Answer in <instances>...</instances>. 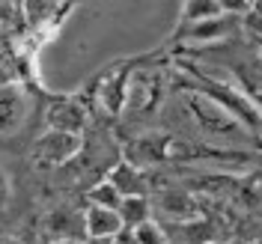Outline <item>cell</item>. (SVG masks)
I'll use <instances>...</instances> for the list:
<instances>
[{"instance_id": "277c9868", "label": "cell", "mask_w": 262, "mask_h": 244, "mask_svg": "<svg viewBox=\"0 0 262 244\" xmlns=\"http://www.w3.org/2000/svg\"><path fill=\"white\" fill-rule=\"evenodd\" d=\"M238 33H242V15L221 12V15L203 18V21H179L176 39L188 42V45H217V42H227Z\"/></svg>"}, {"instance_id": "ac0fdd59", "label": "cell", "mask_w": 262, "mask_h": 244, "mask_svg": "<svg viewBox=\"0 0 262 244\" xmlns=\"http://www.w3.org/2000/svg\"><path fill=\"white\" fill-rule=\"evenodd\" d=\"M217 6L227 15H245L247 9H250V0H217Z\"/></svg>"}, {"instance_id": "52a82bcc", "label": "cell", "mask_w": 262, "mask_h": 244, "mask_svg": "<svg viewBox=\"0 0 262 244\" xmlns=\"http://www.w3.org/2000/svg\"><path fill=\"white\" fill-rule=\"evenodd\" d=\"M30 119V96L21 83H0V137H15Z\"/></svg>"}, {"instance_id": "7a4b0ae2", "label": "cell", "mask_w": 262, "mask_h": 244, "mask_svg": "<svg viewBox=\"0 0 262 244\" xmlns=\"http://www.w3.org/2000/svg\"><path fill=\"white\" fill-rule=\"evenodd\" d=\"M182 69L194 81V90H200L203 96H209L212 101H217L227 114H232L245 128L253 131V134L262 131V114H259L256 101H253V96L247 90H238V86H232V83L209 75V72H200V65H194V63H182Z\"/></svg>"}, {"instance_id": "7402d4cb", "label": "cell", "mask_w": 262, "mask_h": 244, "mask_svg": "<svg viewBox=\"0 0 262 244\" xmlns=\"http://www.w3.org/2000/svg\"><path fill=\"white\" fill-rule=\"evenodd\" d=\"M0 244H21L18 238H0Z\"/></svg>"}, {"instance_id": "d4e9b609", "label": "cell", "mask_w": 262, "mask_h": 244, "mask_svg": "<svg viewBox=\"0 0 262 244\" xmlns=\"http://www.w3.org/2000/svg\"><path fill=\"white\" fill-rule=\"evenodd\" d=\"M250 3H253V0H250Z\"/></svg>"}, {"instance_id": "8992f818", "label": "cell", "mask_w": 262, "mask_h": 244, "mask_svg": "<svg viewBox=\"0 0 262 244\" xmlns=\"http://www.w3.org/2000/svg\"><path fill=\"white\" fill-rule=\"evenodd\" d=\"M134 63H116L111 65L96 83V98L101 104V110L107 116H122V107H125V96H128V81H131V72H134Z\"/></svg>"}, {"instance_id": "603a6c76", "label": "cell", "mask_w": 262, "mask_h": 244, "mask_svg": "<svg viewBox=\"0 0 262 244\" xmlns=\"http://www.w3.org/2000/svg\"><path fill=\"white\" fill-rule=\"evenodd\" d=\"M203 244H232V241H217V238H214V241H203Z\"/></svg>"}, {"instance_id": "ffe728a7", "label": "cell", "mask_w": 262, "mask_h": 244, "mask_svg": "<svg viewBox=\"0 0 262 244\" xmlns=\"http://www.w3.org/2000/svg\"><path fill=\"white\" fill-rule=\"evenodd\" d=\"M9 203V179H6V173L0 170V209Z\"/></svg>"}, {"instance_id": "d6986e66", "label": "cell", "mask_w": 262, "mask_h": 244, "mask_svg": "<svg viewBox=\"0 0 262 244\" xmlns=\"http://www.w3.org/2000/svg\"><path fill=\"white\" fill-rule=\"evenodd\" d=\"M114 244H140V241H137V235H134V229L131 227H122L114 235Z\"/></svg>"}, {"instance_id": "5b68a950", "label": "cell", "mask_w": 262, "mask_h": 244, "mask_svg": "<svg viewBox=\"0 0 262 244\" xmlns=\"http://www.w3.org/2000/svg\"><path fill=\"white\" fill-rule=\"evenodd\" d=\"M83 152V137L72 131H57L48 128L33 146V164L36 167H63L72 158H78Z\"/></svg>"}, {"instance_id": "30bf717a", "label": "cell", "mask_w": 262, "mask_h": 244, "mask_svg": "<svg viewBox=\"0 0 262 244\" xmlns=\"http://www.w3.org/2000/svg\"><path fill=\"white\" fill-rule=\"evenodd\" d=\"M158 212H164L170 220L191 224V220L200 217V203L185 188H161L158 191Z\"/></svg>"}, {"instance_id": "3957f363", "label": "cell", "mask_w": 262, "mask_h": 244, "mask_svg": "<svg viewBox=\"0 0 262 244\" xmlns=\"http://www.w3.org/2000/svg\"><path fill=\"white\" fill-rule=\"evenodd\" d=\"M164 93H167V75H164V69H155V65H134L122 114L134 116V119H143V116H149L152 110L161 107Z\"/></svg>"}, {"instance_id": "e0dca14e", "label": "cell", "mask_w": 262, "mask_h": 244, "mask_svg": "<svg viewBox=\"0 0 262 244\" xmlns=\"http://www.w3.org/2000/svg\"><path fill=\"white\" fill-rule=\"evenodd\" d=\"M134 235H137L140 244H167V229H164L155 217H149L140 227H134Z\"/></svg>"}, {"instance_id": "2e32d148", "label": "cell", "mask_w": 262, "mask_h": 244, "mask_svg": "<svg viewBox=\"0 0 262 244\" xmlns=\"http://www.w3.org/2000/svg\"><path fill=\"white\" fill-rule=\"evenodd\" d=\"M221 15L217 0H185L182 3V21H203V18Z\"/></svg>"}, {"instance_id": "cb8c5ba5", "label": "cell", "mask_w": 262, "mask_h": 244, "mask_svg": "<svg viewBox=\"0 0 262 244\" xmlns=\"http://www.w3.org/2000/svg\"><path fill=\"white\" fill-rule=\"evenodd\" d=\"M51 244H83V241H51Z\"/></svg>"}, {"instance_id": "6da1fadb", "label": "cell", "mask_w": 262, "mask_h": 244, "mask_svg": "<svg viewBox=\"0 0 262 244\" xmlns=\"http://www.w3.org/2000/svg\"><path fill=\"white\" fill-rule=\"evenodd\" d=\"M182 104H185V110L191 116V122L206 137V143H242L245 137L253 134V131L245 128L232 114H227L217 101H212L209 96H203L194 86L182 93Z\"/></svg>"}, {"instance_id": "9a60e30c", "label": "cell", "mask_w": 262, "mask_h": 244, "mask_svg": "<svg viewBox=\"0 0 262 244\" xmlns=\"http://www.w3.org/2000/svg\"><path fill=\"white\" fill-rule=\"evenodd\" d=\"M60 3L63 0H24V18L30 21L33 27H39V24H45L60 9Z\"/></svg>"}, {"instance_id": "4fadbf2b", "label": "cell", "mask_w": 262, "mask_h": 244, "mask_svg": "<svg viewBox=\"0 0 262 244\" xmlns=\"http://www.w3.org/2000/svg\"><path fill=\"white\" fill-rule=\"evenodd\" d=\"M119 217H122V227H140L143 220L152 217V203H149L146 194H134V196H122V203H119Z\"/></svg>"}, {"instance_id": "8fae6325", "label": "cell", "mask_w": 262, "mask_h": 244, "mask_svg": "<svg viewBox=\"0 0 262 244\" xmlns=\"http://www.w3.org/2000/svg\"><path fill=\"white\" fill-rule=\"evenodd\" d=\"M107 179L119 188L122 196H134V194H146L149 196V176H146V167H137L131 161H119L114 164V170L107 173Z\"/></svg>"}, {"instance_id": "44dd1931", "label": "cell", "mask_w": 262, "mask_h": 244, "mask_svg": "<svg viewBox=\"0 0 262 244\" xmlns=\"http://www.w3.org/2000/svg\"><path fill=\"white\" fill-rule=\"evenodd\" d=\"M83 244H114V238H86Z\"/></svg>"}, {"instance_id": "5bb4252c", "label": "cell", "mask_w": 262, "mask_h": 244, "mask_svg": "<svg viewBox=\"0 0 262 244\" xmlns=\"http://www.w3.org/2000/svg\"><path fill=\"white\" fill-rule=\"evenodd\" d=\"M86 203H93V206H104V209H119L122 194H119V188H116L111 179H101V182H96V185L86 191Z\"/></svg>"}, {"instance_id": "7c38bea8", "label": "cell", "mask_w": 262, "mask_h": 244, "mask_svg": "<svg viewBox=\"0 0 262 244\" xmlns=\"http://www.w3.org/2000/svg\"><path fill=\"white\" fill-rule=\"evenodd\" d=\"M83 220H86V238H114L122 229V217L116 209H104V206H93V203H86Z\"/></svg>"}, {"instance_id": "ba28073f", "label": "cell", "mask_w": 262, "mask_h": 244, "mask_svg": "<svg viewBox=\"0 0 262 244\" xmlns=\"http://www.w3.org/2000/svg\"><path fill=\"white\" fill-rule=\"evenodd\" d=\"M45 119H48V128L81 134L86 128V104L75 96L54 98L48 104V110H45Z\"/></svg>"}, {"instance_id": "9c48e42d", "label": "cell", "mask_w": 262, "mask_h": 244, "mask_svg": "<svg viewBox=\"0 0 262 244\" xmlns=\"http://www.w3.org/2000/svg\"><path fill=\"white\" fill-rule=\"evenodd\" d=\"M45 232L51 241H86V220L78 209H54L45 217Z\"/></svg>"}]
</instances>
